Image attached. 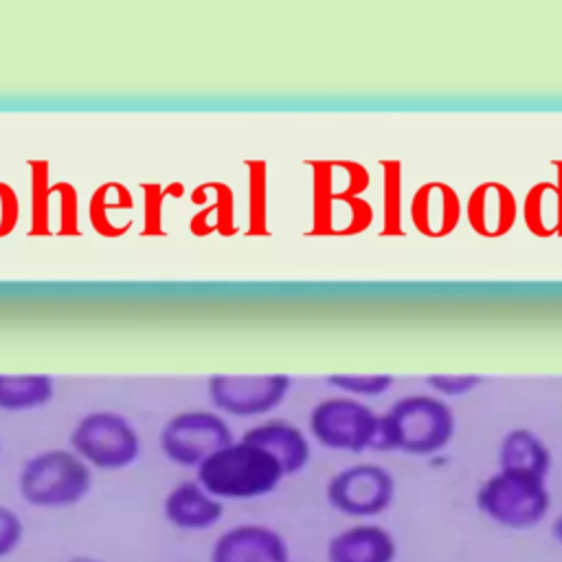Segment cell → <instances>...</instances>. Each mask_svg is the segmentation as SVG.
<instances>
[{
    "label": "cell",
    "instance_id": "obj_6",
    "mask_svg": "<svg viewBox=\"0 0 562 562\" xmlns=\"http://www.w3.org/2000/svg\"><path fill=\"white\" fill-rule=\"evenodd\" d=\"M233 441L235 435L224 415L209 408L180 411L158 432V446L165 459L182 468L202 465L213 452Z\"/></svg>",
    "mask_w": 562,
    "mask_h": 562
},
{
    "label": "cell",
    "instance_id": "obj_12",
    "mask_svg": "<svg viewBox=\"0 0 562 562\" xmlns=\"http://www.w3.org/2000/svg\"><path fill=\"white\" fill-rule=\"evenodd\" d=\"M327 562H393L397 542L393 533L373 522L340 529L327 542Z\"/></svg>",
    "mask_w": 562,
    "mask_h": 562
},
{
    "label": "cell",
    "instance_id": "obj_17",
    "mask_svg": "<svg viewBox=\"0 0 562 562\" xmlns=\"http://www.w3.org/2000/svg\"><path fill=\"white\" fill-rule=\"evenodd\" d=\"M24 538L22 518L7 505H0V558L11 555Z\"/></svg>",
    "mask_w": 562,
    "mask_h": 562
},
{
    "label": "cell",
    "instance_id": "obj_1",
    "mask_svg": "<svg viewBox=\"0 0 562 562\" xmlns=\"http://www.w3.org/2000/svg\"><path fill=\"white\" fill-rule=\"evenodd\" d=\"M285 479L279 461L263 448L235 439L195 468V481L220 501H250L272 494Z\"/></svg>",
    "mask_w": 562,
    "mask_h": 562
},
{
    "label": "cell",
    "instance_id": "obj_20",
    "mask_svg": "<svg viewBox=\"0 0 562 562\" xmlns=\"http://www.w3.org/2000/svg\"><path fill=\"white\" fill-rule=\"evenodd\" d=\"M66 562H105V560L92 558V555H72V558H68Z\"/></svg>",
    "mask_w": 562,
    "mask_h": 562
},
{
    "label": "cell",
    "instance_id": "obj_2",
    "mask_svg": "<svg viewBox=\"0 0 562 562\" xmlns=\"http://www.w3.org/2000/svg\"><path fill=\"white\" fill-rule=\"evenodd\" d=\"M454 432L452 411L435 397L411 395L380 415L373 450H404L428 454L441 450Z\"/></svg>",
    "mask_w": 562,
    "mask_h": 562
},
{
    "label": "cell",
    "instance_id": "obj_13",
    "mask_svg": "<svg viewBox=\"0 0 562 562\" xmlns=\"http://www.w3.org/2000/svg\"><path fill=\"white\" fill-rule=\"evenodd\" d=\"M241 439L270 452L283 468L285 476L301 472L310 463V457H312V446H310L307 435L288 419L259 422V424L250 426L241 435Z\"/></svg>",
    "mask_w": 562,
    "mask_h": 562
},
{
    "label": "cell",
    "instance_id": "obj_16",
    "mask_svg": "<svg viewBox=\"0 0 562 562\" xmlns=\"http://www.w3.org/2000/svg\"><path fill=\"white\" fill-rule=\"evenodd\" d=\"M393 378L391 375H358V373H334L327 375V384H331L334 389L347 393L349 397H371V395H380L384 391H389Z\"/></svg>",
    "mask_w": 562,
    "mask_h": 562
},
{
    "label": "cell",
    "instance_id": "obj_8",
    "mask_svg": "<svg viewBox=\"0 0 562 562\" xmlns=\"http://www.w3.org/2000/svg\"><path fill=\"white\" fill-rule=\"evenodd\" d=\"M380 415L349 395L325 397L310 411V435L325 448L362 452L373 450Z\"/></svg>",
    "mask_w": 562,
    "mask_h": 562
},
{
    "label": "cell",
    "instance_id": "obj_15",
    "mask_svg": "<svg viewBox=\"0 0 562 562\" xmlns=\"http://www.w3.org/2000/svg\"><path fill=\"white\" fill-rule=\"evenodd\" d=\"M498 461H501V470L547 479L551 454L538 435H533L531 430L518 428L503 437Z\"/></svg>",
    "mask_w": 562,
    "mask_h": 562
},
{
    "label": "cell",
    "instance_id": "obj_10",
    "mask_svg": "<svg viewBox=\"0 0 562 562\" xmlns=\"http://www.w3.org/2000/svg\"><path fill=\"white\" fill-rule=\"evenodd\" d=\"M211 562H290V549L277 529L241 522L215 538Z\"/></svg>",
    "mask_w": 562,
    "mask_h": 562
},
{
    "label": "cell",
    "instance_id": "obj_7",
    "mask_svg": "<svg viewBox=\"0 0 562 562\" xmlns=\"http://www.w3.org/2000/svg\"><path fill=\"white\" fill-rule=\"evenodd\" d=\"M290 389L285 373H213L206 380L213 411L231 417H263L283 404Z\"/></svg>",
    "mask_w": 562,
    "mask_h": 562
},
{
    "label": "cell",
    "instance_id": "obj_3",
    "mask_svg": "<svg viewBox=\"0 0 562 562\" xmlns=\"http://www.w3.org/2000/svg\"><path fill=\"white\" fill-rule=\"evenodd\" d=\"M92 490V468L70 448H48L31 454L18 472L24 503L42 509L70 507Z\"/></svg>",
    "mask_w": 562,
    "mask_h": 562
},
{
    "label": "cell",
    "instance_id": "obj_9",
    "mask_svg": "<svg viewBox=\"0 0 562 562\" xmlns=\"http://www.w3.org/2000/svg\"><path fill=\"white\" fill-rule=\"evenodd\" d=\"M327 503L353 518L378 516L389 509L395 496L391 472L378 463H353L338 470L325 487Z\"/></svg>",
    "mask_w": 562,
    "mask_h": 562
},
{
    "label": "cell",
    "instance_id": "obj_19",
    "mask_svg": "<svg viewBox=\"0 0 562 562\" xmlns=\"http://www.w3.org/2000/svg\"><path fill=\"white\" fill-rule=\"evenodd\" d=\"M553 536H555V540L562 544V514L555 518V522H553Z\"/></svg>",
    "mask_w": 562,
    "mask_h": 562
},
{
    "label": "cell",
    "instance_id": "obj_18",
    "mask_svg": "<svg viewBox=\"0 0 562 562\" xmlns=\"http://www.w3.org/2000/svg\"><path fill=\"white\" fill-rule=\"evenodd\" d=\"M428 382L432 384V389L441 391V393H448V395H459V393H465L470 389H474V384L479 382V378H472V375H432L428 378Z\"/></svg>",
    "mask_w": 562,
    "mask_h": 562
},
{
    "label": "cell",
    "instance_id": "obj_21",
    "mask_svg": "<svg viewBox=\"0 0 562 562\" xmlns=\"http://www.w3.org/2000/svg\"><path fill=\"white\" fill-rule=\"evenodd\" d=\"M290 562H292V560H290Z\"/></svg>",
    "mask_w": 562,
    "mask_h": 562
},
{
    "label": "cell",
    "instance_id": "obj_4",
    "mask_svg": "<svg viewBox=\"0 0 562 562\" xmlns=\"http://www.w3.org/2000/svg\"><path fill=\"white\" fill-rule=\"evenodd\" d=\"M70 450L97 470H125L140 457V435L119 411H90L70 430Z\"/></svg>",
    "mask_w": 562,
    "mask_h": 562
},
{
    "label": "cell",
    "instance_id": "obj_5",
    "mask_svg": "<svg viewBox=\"0 0 562 562\" xmlns=\"http://www.w3.org/2000/svg\"><path fill=\"white\" fill-rule=\"evenodd\" d=\"M476 505L501 527L529 529L544 518L551 496L544 479L498 470L476 492Z\"/></svg>",
    "mask_w": 562,
    "mask_h": 562
},
{
    "label": "cell",
    "instance_id": "obj_11",
    "mask_svg": "<svg viewBox=\"0 0 562 562\" xmlns=\"http://www.w3.org/2000/svg\"><path fill=\"white\" fill-rule=\"evenodd\" d=\"M162 516L182 531H204L224 516V501L206 492L195 479L173 485L162 501Z\"/></svg>",
    "mask_w": 562,
    "mask_h": 562
},
{
    "label": "cell",
    "instance_id": "obj_14",
    "mask_svg": "<svg viewBox=\"0 0 562 562\" xmlns=\"http://www.w3.org/2000/svg\"><path fill=\"white\" fill-rule=\"evenodd\" d=\"M55 397L48 373H0V411L26 413L44 408Z\"/></svg>",
    "mask_w": 562,
    "mask_h": 562
}]
</instances>
